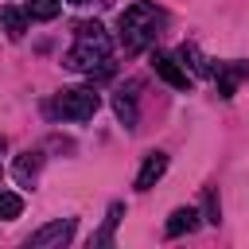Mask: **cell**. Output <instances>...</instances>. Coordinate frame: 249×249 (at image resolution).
Masks as SVG:
<instances>
[{
	"instance_id": "obj_8",
	"label": "cell",
	"mask_w": 249,
	"mask_h": 249,
	"mask_svg": "<svg viewBox=\"0 0 249 249\" xmlns=\"http://www.w3.org/2000/svg\"><path fill=\"white\" fill-rule=\"evenodd\" d=\"M167 237H183V233H195L198 230V210L195 206H179V210H171V218H167Z\"/></svg>"
},
{
	"instance_id": "obj_3",
	"label": "cell",
	"mask_w": 249,
	"mask_h": 249,
	"mask_svg": "<svg viewBox=\"0 0 249 249\" xmlns=\"http://www.w3.org/2000/svg\"><path fill=\"white\" fill-rule=\"evenodd\" d=\"M97 105H101V97H97L93 89H62L51 109H54L62 121H89V117L97 113Z\"/></svg>"
},
{
	"instance_id": "obj_17",
	"label": "cell",
	"mask_w": 249,
	"mask_h": 249,
	"mask_svg": "<svg viewBox=\"0 0 249 249\" xmlns=\"http://www.w3.org/2000/svg\"><path fill=\"white\" fill-rule=\"evenodd\" d=\"M4 148H8V140H4V132H0V156H4Z\"/></svg>"
},
{
	"instance_id": "obj_14",
	"label": "cell",
	"mask_w": 249,
	"mask_h": 249,
	"mask_svg": "<svg viewBox=\"0 0 249 249\" xmlns=\"http://www.w3.org/2000/svg\"><path fill=\"white\" fill-rule=\"evenodd\" d=\"M27 16L31 19H54L58 16V0H27Z\"/></svg>"
},
{
	"instance_id": "obj_12",
	"label": "cell",
	"mask_w": 249,
	"mask_h": 249,
	"mask_svg": "<svg viewBox=\"0 0 249 249\" xmlns=\"http://www.w3.org/2000/svg\"><path fill=\"white\" fill-rule=\"evenodd\" d=\"M113 109H117V117L124 121V128H132V124H136V105H132V93H117V97H113Z\"/></svg>"
},
{
	"instance_id": "obj_9",
	"label": "cell",
	"mask_w": 249,
	"mask_h": 249,
	"mask_svg": "<svg viewBox=\"0 0 249 249\" xmlns=\"http://www.w3.org/2000/svg\"><path fill=\"white\" fill-rule=\"evenodd\" d=\"M175 58H179V62H183V70H187V66H191V70H195V74H198V78H210V74H214V66H210V58H206V54H202V51H198V47H195V43H183V47H179V54H175Z\"/></svg>"
},
{
	"instance_id": "obj_15",
	"label": "cell",
	"mask_w": 249,
	"mask_h": 249,
	"mask_svg": "<svg viewBox=\"0 0 249 249\" xmlns=\"http://www.w3.org/2000/svg\"><path fill=\"white\" fill-rule=\"evenodd\" d=\"M117 222H121V202H113V206H109V218H105V230H101V233L93 237V245H109V241H113V226H117Z\"/></svg>"
},
{
	"instance_id": "obj_13",
	"label": "cell",
	"mask_w": 249,
	"mask_h": 249,
	"mask_svg": "<svg viewBox=\"0 0 249 249\" xmlns=\"http://www.w3.org/2000/svg\"><path fill=\"white\" fill-rule=\"evenodd\" d=\"M19 210H23V198L12 195V191H0V218L12 222V218H19Z\"/></svg>"
},
{
	"instance_id": "obj_6",
	"label": "cell",
	"mask_w": 249,
	"mask_h": 249,
	"mask_svg": "<svg viewBox=\"0 0 249 249\" xmlns=\"http://www.w3.org/2000/svg\"><path fill=\"white\" fill-rule=\"evenodd\" d=\"M163 171H167V156L163 152H148L144 156V167L136 171V191H152L163 179Z\"/></svg>"
},
{
	"instance_id": "obj_7",
	"label": "cell",
	"mask_w": 249,
	"mask_h": 249,
	"mask_svg": "<svg viewBox=\"0 0 249 249\" xmlns=\"http://www.w3.org/2000/svg\"><path fill=\"white\" fill-rule=\"evenodd\" d=\"M0 31L16 43V39H23V31H27V8H19V4H0Z\"/></svg>"
},
{
	"instance_id": "obj_4",
	"label": "cell",
	"mask_w": 249,
	"mask_h": 249,
	"mask_svg": "<svg viewBox=\"0 0 249 249\" xmlns=\"http://www.w3.org/2000/svg\"><path fill=\"white\" fill-rule=\"evenodd\" d=\"M74 230H78V222H74V218H58V222H47L43 230H35V233L27 237V245H31V249H51V245H66V241L74 237Z\"/></svg>"
},
{
	"instance_id": "obj_1",
	"label": "cell",
	"mask_w": 249,
	"mask_h": 249,
	"mask_svg": "<svg viewBox=\"0 0 249 249\" xmlns=\"http://www.w3.org/2000/svg\"><path fill=\"white\" fill-rule=\"evenodd\" d=\"M66 70L89 74V78H109L113 62H109V35L101 23H78V43L66 51Z\"/></svg>"
},
{
	"instance_id": "obj_16",
	"label": "cell",
	"mask_w": 249,
	"mask_h": 249,
	"mask_svg": "<svg viewBox=\"0 0 249 249\" xmlns=\"http://www.w3.org/2000/svg\"><path fill=\"white\" fill-rule=\"evenodd\" d=\"M202 210H206V222H210V226H218V222H222V218H218V198H214V191H206V195H202Z\"/></svg>"
},
{
	"instance_id": "obj_18",
	"label": "cell",
	"mask_w": 249,
	"mask_h": 249,
	"mask_svg": "<svg viewBox=\"0 0 249 249\" xmlns=\"http://www.w3.org/2000/svg\"><path fill=\"white\" fill-rule=\"evenodd\" d=\"M70 4H89V0H70Z\"/></svg>"
},
{
	"instance_id": "obj_11",
	"label": "cell",
	"mask_w": 249,
	"mask_h": 249,
	"mask_svg": "<svg viewBox=\"0 0 249 249\" xmlns=\"http://www.w3.org/2000/svg\"><path fill=\"white\" fill-rule=\"evenodd\" d=\"M39 167H43V156H39V152H23V156L16 160V179L27 183V179H35Z\"/></svg>"
},
{
	"instance_id": "obj_2",
	"label": "cell",
	"mask_w": 249,
	"mask_h": 249,
	"mask_svg": "<svg viewBox=\"0 0 249 249\" xmlns=\"http://www.w3.org/2000/svg\"><path fill=\"white\" fill-rule=\"evenodd\" d=\"M160 27H163V12H160L156 4H148V0L128 4V8L121 12V43H124V51H128V54L144 51V47L160 35Z\"/></svg>"
},
{
	"instance_id": "obj_5",
	"label": "cell",
	"mask_w": 249,
	"mask_h": 249,
	"mask_svg": "<svg viewBox=\"0 0 249 249\" xmlns=\"http://www.w3.org/2000/svg\"><path fill=\"white\" fill-rule=\"evenodd\" d=\"M152 70H156L167 86H175V89H191V74L179 66V58H171V54L156 51V54H152Z\"/></svg>"
},
{
	"instance_id": "obj_10",
	"label": "cell",
	"mask_w": 249,
	"mask_h": 249,
	"mask_svg": "<svg viewBox=\"0 0 249 249\" xmlns=\"http://www.w3.org/2000/svg\"><path fill=\"white\" fill-rule=\"evenodd\" d=\"M241 78H245V66H241V62H230V66H222V70H218V93H222V97H233Z\"/></svg>"
}]
</instances>
